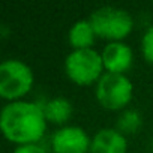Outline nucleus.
Wrapping results in <instances>:
<instances>
[{"instance_id": "nucleus-12", "label": "nucleus", "mask_w": 153, "mask_h": 153, "mask_svg": "<svg viewBox=\"0 0 153 153\" xmlns=\"http://www.w3.org/2000/svg\"><path fill=\"white\" fill-rule=\"evenodd\" d=\"M141 54L147 63L153 65V24L146 29L141 38Z\"/></svg>"}, {"instance_id": "nucleus-14", "label": "nucleus", "mask_w": 153, "mask_h": 153, "mask_svg": "<svg viewBox=\"0 0 153 153\" xmlns=\"http://www.w3.org/2000/svg\"><path fill=\"white\" fill-rule=\"evenodd\" d=\"M150 150H152V153H153V137H152V141H150Z\"/></svg>"}, {"instance_id": "nucleus-3", "label": "nucleus", "mask_w": 153, "mask_h": 153, "mask_svg": "<svg viewBox=\"0 0 153 153\" xmlns=\"http://www.w3.org/2000/svg\"><path fill=\"white\" fill-rule=\"evenodd\" d=\"M65 74L76 86L96 84L105 74L101 53L95 48L71 50L65 59Z\"/></svg>"}, {"instance_id": "nucleus-1", "label": "nucleus", "mask_w": 153, "mask_h": 153, "mask_svg": "<svg viewBox=\"0 0 153 153\" xmlns=\"http://www.w3.org/2000/svg\"><path fill=\"white\" fill-rule=\"evenodd\" d=\"M47 119L42 105L32 101L8 102L0 111V131L3 137L15 144H36L47 132Z\"/></svg>"}, {"instance_id": "nucleus-10", "label": "nucleus", "mask_w": 153, "mask_h": 153, "mask_svg": "<svg viewBox=\"0 0 153 153\" xmlns=\"http://www.w3.org/2000/svg\"><path fill=\"white\" fill-rule=\"evenodd\" d=\"M42 111L48 123L65 126L74 113V105L65 96H54L42 104Z\"/></svg>"}, {"instance_id": "nucleus-6", "label": "nucleus", "mask_w": 153, "mask_h": 153, "mask_svg": "<svg viewBox=\"0 0 153 153\" xmlns=\"http://www.w3.org/2000/svg\"><path fill=\"white\" fill-rule=\"evenodd\" d=\"M92 137L75 125L60 126L53 132L50 146L53 153H89Z\"/></svg>"}, {"instance_id": "nucleus-4", "label": "nucleus", "mask_w": 153, "mask_h": 153, "mask_svg": "<svg viewBox=\"0 0 153 153\" xmlns=\"http://www.w3.org/2000/svg\"><path fill=\"white\" fill-rule=\"evenodd\" d=\"M96 36L108 42H122L134 30L132 15L117 6H101L89 17Z\"/></svg>"}, {"instance_id": "nucleus-7", "label": "nucleus", "mask_w": 153, "mask_h": 153, "mask_svg": "<svg viewBox=\"0 0 153 153\" xmlns=\"http://www.w3.org/2000/svg\"><path fill=\"white\" fill-rule=\"evenodd\" d=\"M104 69L110 74H125L134 63L132 48L125 42H108L101 51Z\"/></svg>"}, {"instance_id": "nucleus-2", "label": "nucleus", "mask_w": 153, "mask_h": 153, "mask_svg": "<svg viewBox=\"0 0 153 153\" xmlns=\"http://www.w3.org/2000/svg\"><path fill=\"white\" fill-rule=\"evenodd\" d=\"M35 84L32 68L20 59H6L0 63V98L8 102L23 101Z\"/></svg>"}, {"instance_id": "nucleus-13", "label": "nucleus", "mask_w": 153, "mask_h": 153, "mask_svg": "<svg viewBox=\"0 0 153 153\" xmlns=\"http://www.w3.org/2000/svg\"><path fill=\"white\" fill-rule=\"evenodd\" d=\"M12 153H48L44 146L39 143L36 144H24V146H15Z\"/></svg>"}, {"instance_id": "nucleus-5", "label": "nucleus", "mask_w": 153, "mask_h": 153, "mask_svg": "<svg viewBox=\"0 0 153 153\" xmlns=\"http://www.w3.org/2000/svg\"><path fill=\"white\" fill-rule=\"evenodd\" d=\"M99 105L108 111H123L134 98V84L125 74L105 72L95 84Z\"/></svg>"}, {"instance_id": "nucleus-9", "label": "nucleus", "mask_w": 153, "mask_h": 153, "mask_svg": "<svg viewBox=\"0 0 153 153\" xmlns=\"http://www.w3.org/2000/svg\"><path fill=\"white\" fill-rule=\"evenodd\" d=\"M96 38V32L89 18L75 21L68 30V44L72 47V50L93 48Z\"/></svg>"}, {"instance_id": "nucleus-8", "label": "nucleus", "mask_w": 153, "mask_h": 153, "mask_svg": "<svg viewBox=\"0 0 153 153\" xmlns=\"http://www.w3.org/2000/svg\"><path fill=\"white\" fill-rule=\"evenodd\" d=\"M128 140L116 128L99 129L90 141L89 153H126Z\"/></svg>"}, {"instance_id": "nucleus-11", "label": "nucleus", "mask_w": 153, "mask_h": 153, "mask_svg": "<svg viewBox=\"0 0 153 153\" xmlns=\"http://www.w3.org/2000/svg\"><path fill=\"white\" fill-rule=\"evenodd\" d=\"M143 126V117L140 114V111L134 110V108H126L123 111H120L117 122H116V129L123 134L125 137L128 135H134L137 134Z\"/></svg>"}]
</instances>
